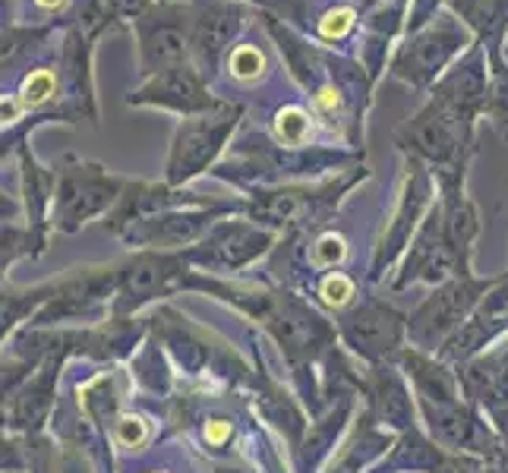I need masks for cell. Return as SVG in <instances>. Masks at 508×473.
Wrapping results in <instances>:
<instances>
[{
	"instance_id": "15",
	"label": "cell",
	"mask_w": 508,
	"mask_h": 473,
	"mask_svg": "<svg viewBox=\"0 0 508 473\" xmlns=\"http://www.w3.org/2000/svg\"><path fill=\"white\" fill-rule=\"evenodd\" d=\"M67 357H48L16 391L4 398V432L13 436H42L57 414V382Z\"/></svg>"
},
{
	"instance_id": "38",
	"label": "cell",
	"mask_w": 508,
	"mask_h": 473,
	"mask_svg": "<svg viewBox=\"0 0 508 473\" xmlns=\"http://www.w3.org/2000/svg\"><path fill=\"white\" fill-rule=\"evenodd\" d=\"M38 6H44V10H54V6H61L64 0H35Z\"/></svg>"
},
{
	"instance_id": "27",
	"label": "cell",
	"mask_w": 508,
	"mask_h": 473,
	"mask_svg": "<svg viewBox=\"0 0 508 473\" xmlns=\"http://www.w3.org/2000/svg\"><path fill=\"white\" fill-rule=\"evenodd\" d=\"M44 250H48V231L32 228V224L19 228L16 222H4V259H0L4 275L19 259H38Z\"/></svg>"
},
{
	"instance_id": "18",
	"label": "cell",
	"mask_w": 508,
	"mask_h": 473,
	"mask_svg": "<svg viewBox=\"0 0 508 473\" xmlns=\"http://www.w3.org/2000/svg\"><path fill=\"white\" fill-rule=\"evenodd\" d=\"M357 398L360 395H341L322 410L319 417H313L307 436H303L300 448L294 451L297 473H319L322 464H328L335 458V451L341 448V436H347L357 419Z\"/></svg>"
},
{
	"instance_id": "14",
	"label": "cell",
	"mask_w": 508,
	"mask_h": 473,
	"mask_svg": "<svg viewBox=\"0 0 508 473\" xmlns=\"http://www.w3.org/2000/svg\"><path fill=\"white\" fill-rule=\"evenodd\" d=\"M454 370L467 401L486 417L508 448V338Z\"/></svg>"
},
{
	"instance_id": "5",
	"label": "cell",
	"mask_w": 508,
	"mask_h": 473,
	"mask_svg": "<svg viewBox=\"0 0 508 473\" xmlns=\"http://www.w3.org/2000/svg\"><path fill=\"white\" fill-rule=\"evenodd\" d=\"M127 180L114 177L95 162H83L76 155H64L57 168L54 209H51V228L61 234H76L89 222L111 215L121 202Z\"/></svg>"
},
{
	"instance_id": "35",
	"label": "cell",
	"mask_w": 508,
	"mask_h": 473,
	"mask_svg": "<svg viewBox=\"0 0 508 473\" xmlns=\"http://www.w3.org/2000/svg\"><path fill=\"white\" fill-rule=\"evenodd\" d=\"M484 111H490L499 126H508V73H496V83H493V89L486 92Z\"/></svg>"
},
{
	"instance_id": "28",
	"label": "cell",
	"mask_w": 508,
	"mask_h": 473,
	"mask_svg": "<svg viewBox=\"0 0 508 473\" xmlns=\"http://www.w3.org/2000/svg\"><path fill=\"white\" fill-rule=\"evenodd\" d=\"M155 442V426H151L149 417L142 414H130V410H123L121 417H117L114 429H111V445H117V448L123 451H145L149 445Z\"/></svg>"
},
{
	"instance_id": "12",
	"label": "cell",
	"mask_w": 508,
	"mask_h": 473,
	"mask_svg": "<svg viewBox=\"0 0 508 473\" xmlns=\"http://www.w3.org/2000/svg\"><path fill=\"white\" fill-rule=\"evenodd\" d=\"M240 202L234 205H193V209H171L158 215L140 218L130 228H123L121 237L130 250H158V252H183L196 246L221 218L234 215Z\"/></svg>"
},
{
	"instance_id": "4",
	"label": "cell",
	"mask_w": 508,
	"mask_h": 473,
	"mask_svg": "<svg viewBox=\"0 0 508 473\" xmlns=\"http://www.w3.org/2000/svg\"><path fill=\"white\" fill-rule=\"evenodd\" d=\"M499 281L503 278L454 275L445 284L433 288V294L420 300L417 310L407 312V344L426 354H439Z\"/></svg>"
},
{
	"instance_id": "16",
	"label": "cell",
	"mask_w": 508,
	"mask_h": 473,
	"mask_svg": "<svg viewBox=\"0 0 508 473\" xmlns=\"http://www.w3.org/2000/svg\"><path fill=\"white\" fill-rule=\"evenodd\" d=\"M458 275V262H454V252L445 240V228H442L439 205L426 215V222L420 224L417 237L411 240L407 252L401 256L398 271L392 278V291H407L414 284H445L448 278Z\"/></svg>"
},
{
	"instance_id": "29",
	"label": "cell",
	"mask_w": 508,
	"mask_h": 473,
	"mask_svg": "<svg viewBox=\"0 0 508 473\" xmlns=\"http://www.w3.org/2000/svg\"><path fill=\"white\" fill-rule=\"evenodd\" d=\"M347 259V240L338 231H319L313 237V243L307 246V265L316 275L335 271Z\"/></svg>"
},
{
	"instance_id": "36",
	"label": "cell",
	"mask_w": 508,
	"mask_h": 473,
	"mask_svg": "<svg viewBox=\"0 0 508 473\" xmlns=\"http://www.w3.org/2000/svg\"><path fill=\"white\" fill-rule=\"evenodd\" d=\"M351 25H354V13L351 10H335V13H328V16L322 19V35H326V38H341V35H347V32H351Z\"/></svg>"
},
{
	"instance_id": "3",
	"label": "cell",
	"mask_w": 508,
	"mask_h": 473,
	"mask_svg": "<svg viewBox=\"0 0 508 473\" xmlns=\"http://www.w3.org/2000/svg\"><path fill=\"white\" fill-rule=\"evenodd\" d=\"M38 288H42V310L32 316L29 329H61L64 322H104L111 319V306H114L117 262L70 269L42 281Z\"/></svg>"
},
{
	"instance_id": "23",
	"label": "cell",
	"mask_w": 508,
	"mask_h": 473,
	"mask_svg": "<svg viewBox=\"0 0 508 473\" xmlns=\"http://www.w3.org/2000/svg\"><path fill=\"white\" fill-rule=\"evenodd\" d=\"M240 25H243L240 6L221 4V0L202 6L200 16L193 19V51H196V57H200L206 66H212L215 57L230 44V38L240 32Z\"/></svg>"
},
{
	"instance_id": "11",
	"label": "cell",
	"mask_w": 508,
	"mask_h": 473,
	"mask_svg": "<svg viewBox=\"0 0 508 473\" xmlns=\"http://www.w3.org/2000/svg\"><path fill=\"white\" fill-rule=\"evenodd\" d=\"M275 246V231L249 222V218H221L196 246L183 250L187 262L196 271L221 275V271H243L259 262Z\"/></svg>"
},
{
	"instance_id": "1",
	"label": "cell",
	"mask_w": 508,
	"mask_h": 473,
	"mask_svg": "<svg viewBox=\"0 0 508 473\" xmlns=\"http://www.w3.org/2000/svg\"><path fill=\"white\" fill-rule=\"evenodd\" d=\"M183 291L215 297L228 303L234 312L259 325L269 338L281 348L285 366L294 379L297 398L309 417L322 414V363L338 348V329L328 322L307 297L294 294L288 288H269V284L230 281V278L190 271Z\"/></svg>"
},
{
	"instance_id": "19",
	"label": "cell",
	"mask_w": 508,
	"mask_h": 473,
	"mask_svg": "<svg viewBox=\"0 0 508 473\" xmlns=\"http://www.w3.org/2000/svg\"><path fill=\"white\" fill-rule=\"evenodd\" d=\"M253 389H256V408H259L262 419L269 426L278 429V436L288 442L290 455L300 448L303 436H307V414H303L300 401L266 370V360H262L259 348L253 350Z\"/></svg>"
},
{
	"instance_id": "30",
	"label": "cell",
	"mask_w": 508,
	"mask_h": 473,
	"mask_svg": "<svg viewBox=\"0 0 508 473\" xmlns=\"http://www.w3.org/2000/svg\"><path fill=\"white\" fill-rule=\"evenodd\" d=\"M187 419H196V426H200V442L206 445V451H224L234 445V436H237V423L234 417L228 414H215V410H209V414L202 417H190L183 414Z\"/></svg>"
},
{
	"instance_id": "9",
	"label": "cell",
	"mask_w": 508,
	"mask_h": 473,
	"mask_svg": "<svg viewBox=\"0 0 508 473\" xmlns=\"http://www.w3.org/2000/svg\"><path fill=\"white\" fill-rule=\"evenodd\" d=\"M243 111L237 104L218 102L212 111L187 117L174 133V143L168 152V164H164V183L183 186L193 177L206 174L215 164V158L221 155L224 143L234 133L237 120Z\"/></svg>"
},
{
	"instance_id": "7",
	"label": "cell",
	"mask_w": 508,
	"mask_h": 473,
	"mask_svg": "<svg viewBox=\"0 0 508 473\" xmlns=\"http://www.w3.org/2000/svg\"><path fill=\"white\" fill-rule=\"evenodd\" d=\"M193 265L183 252H158V250H133L127 259L117 262V291L111 316L133 319L145 306L164 303L168 297L181 294Z\"/></svg>"
},
{
	"instance_id": "20",
	"label": "cell",
	"mask_w": 508,
	"mask_h": 473,
	"mask_svg": "<svg viewBox=\"0 0 508 473\" xmlns=\"http://www.w3.org/2000/svg\"><path fill=\"white\" fill-rule=\"evenodd\" d=\"M130 104H158V108L193 117V114H202V111H212L218 102L209 95L206 83H202L193 66L177 64L158 73L142 92L130 95Z\"/></svg>"
},
{
	"instance_id": "32",
	"label": "cell",
	"mask_w": 508,
	"mask_h": 473,
	"mask_svg": "<svg viewBox=\"0 0 508 473\" xmlns=\"http://www.w3.org/2000/svg\"><path fill=\"white\" fill-rule=\"evenodd\" d=\"M275 136H278V143L288 145V149H300L309 139V117L303 114L300 108H285L275 117Z\"/></svg>"
},
{
	"instance_id": "33",
	"label": "cell",
	"mask_w": 508,
	"mask_h": 473,
	"mask_svg": "<svg viewBox=\"0 0 508 473\" xmlns=\"http://www.w3.org/2000/svg\"><path fill=\"white\" fill-rule=\"evenodd\" d=\"M57 76L51 70H35L23 79V89H19V104L23 108H42L44 102L54 98Z\"/></svg>"
},
{
	"instance_id": "10",
	"label": "cell",
	"mask_w": 508,
	"mask_h": 473,
	"mask_svg": "<svg viewBox=\"0 0 508 473\" xmlns=\"http://www.w3.org/2000/svg\"><path fill=\"white\" fill-rule=\"evenodd\" d=\"M430 196H433V177L424 168L420 158H407V171L401 177L398 202L392 209V218L386 222L379 240H376L373 262H369L366 281H382L388 271L395 269V262H401V256L407 252L411 240L417 237L420 224L430 215Z\"/></svg>"
},
{
	"instance_id": "24",
	"label": "cell",
	"mask_w": 508,
	"mask_h": 473,
	"mask_svg": "<svg viewBox=\"0 0 508 473\" xmlns=\"http://www.w3.org/2000/svg\"><path fill=\"white\" fill-rule=\"evenodd\" d=\"M458 48V32L452 25H442V29H430L426 35H420L411 48L401 54L398 73L405 79H411L414 85H424L439 73V66L452 57V51Z\"/></svg>"
},
{
	"instance_id": "22",
	"label": "cell",
	"mask_w": 508,
	"mask_h": 473,
	"mask_svg": "<svg viewBox=\"0 0 508 473\" xmlns=\"http://www.w3.org/2000/svg\"><path fill=\"white\" fill-rule=\"evenodd\" d=\"M392 445H395V432L376 426V419L366 410H360L351 432H347V439L335 451L332 461H328L326 473H366L373 468L376 458L386 455Z\"/></svg>"
},
{
	"instance_id": "26",
	"label": "cell",
	"mask_w": 508,
	"mask_h": 473,
	"mask_svg": "<svg viewBox=\"0 0 508 473\" xmlns=\"http://www.w3.org/2000/svg\"><path fill=\"white\" fill-rule=\"evenodd\" d=\"M313 300L322 306V310L341 316L345 310H351L354 303L360 300V288L357 278H351L347 271H326L313 281Z\"/></svg>"
},
{
	"instance_id": "25",
	"label": "cell",
	"mask_w": 508,
	"mask_h": 473,
	"mask_svg": "<svg viewBox=\"0 0 508 473\" xmlns=\"http://www.w3.org/2000/svg\"><path fill=\"white\" fill-rule=\"evenodd\" d=\"M130 372H133V379L140 382V389L149 391V395H168L171 391V370H168V363H164V354H161V348H158L155 335H151L149 341L142 344L140 354L133 357Z\"/></svg>"
},
{
	"instance_id": "39",
	"label": "cell",
	"mask_w": 508,
	"mask_h": 473,
	"mask_svg": "<svg viewBox=\"0 0 508 473\" xmlns=\"http://www.w3.org/2000/svg\"><path fill=\"white\" fill-rule=\"evenodd\" d=\"M149 473H161V470H149Z\"/></svg>"
},
{
	"instance_id": "17",
	"label": "cell",
	"mask_w": 508,
	"mask_h": 473,
	"mask_svg": "<svg viewBox=\"0 0 508 473\" xmlns=\"http://www.w3.org/2000/svg\"><path fill=\"white\" fill-rule=\"evenodd\" d=\"M439 180V215L442 228H445V240L454 252L458 262V275H474L471 259H474V243L480 234V215L477 205L467 199L464 192V168L458 171H442L435 174Z\"/></svg>"
},
{
	"instance_id": "6",
	"label": "cell",
	"mask_w": 508,
	"mask_h": 473,
	"mask_svg": "<svg viewBox=\"0 0 508 473\" xmlns=\"http://www.w3.org/2000/svg\"><path fill=\"white\" fill-rule=\"evenodd\" d=\"M338 341L363 366L398 363L407 350V312L379 297H360L335 319Z\"/></svg>"
},
{
	"instance_id": "8",
	"label": "cell",
	"mask_w": 508,
	"mask_h": 473,
	"mask_svg": "<svg viewBox=\"0 0 508 473\" xmlns=\"http://www.w3.org/2000/svg\"><path fill=\"white\" fill-rule=\"evenodd\" d=\"M366 177L363 168H351L347 177H338L332 183L319 186H281V190H259L240 202L237 209L249 218V222L262 224V228H285V224H319L332 215L338 199L351 190L357 180Z\"/></svg>"
},
{
	"instance_id": "34",
	"label": "cell",
	"mask_w": 508,
	"mask_h": 473,
	"mask_svg": "<svg viewBox=\"0 0 508 473\" xmlns=\"http://www.w3.org/2000/svg\"><path fill=\"white\" fill-rule=\"evenodd\" d=\"M228 66H230V76L249 83V79L262 76V70H266V57H262V51L253 48V44H240V48L230 51Z\"/></svg>"
},
{
	"instance_id": "2",
	"label": "cell",
	"mask_w": 508,
	"mask_h": 473,
	"mask_svg": "<svg viewBox=\"0 0 508 473\" xmlns=\"http://www.w3.org/2000/svg\"><path fill=\"white\" fill-rule=\"evenodd\" d=\"M149 329L190 379L209 376L234 385L253 382V366L243 363L228 341L196 325L174 306H158V312L149 319Z\"/></svg>"
},
{
	"instance_id": "21",
	"label": "cell",
	"mask_w": 508,
	"mask_h": 473,
	"mask_svg": "<svg viewBox=\"0 0 508 473\" xmlns=\"http://www.w3.org/2000/svg\"><path fill=\"white\" fill-rule=\"evenodd\" d=\"M193 44V35L187 32L183 13L174 6H158L149 16L140 19V64L142 73L168 70L177 66Z\"/></svg>"
},
{
	"instance_id": "31",
	"label": "cell",
	"mask_w": 508,
	"mask_h": 473,
	"mask_svg": "<svg viewBox=\"0 0 508 473\" xmlns=\"http://www.w3.org/2000/svg\"><path fill=\"white\" fill-rule=\"evenodd\" d=\"M458 6L467 16V23L477 25L484 35L503 29L508 16V0H458Z\"/></svg>"
},
{
	"instance_id": "13",
	"label": "cell",
	"mask_w": 508,
	"mask_h": 473,
	"mask_svg": "<svg viewBox=\"0 0 508 473\" xmlns=\"http://www.w3.org/2000/svg\"><path fill=\"white\" fill-rule=\"evenodd\" d=\"M360 398L363 410L376 419V426L388 432H407L420 426V410L414 389L398 363L363 366L360 370Z\"/></svg>"
},
{
	"instance_id": "37",
	"label": "cell",
	"mask_w": 508,
	"mask_h": 473,
	"mask_svg": "<svg viewBox=\"0 0 508 473\" xmlns=\"http://www.w3.org/2000/svg\"><path fill=\"white\" fill-rule=\"evenodd\" d=\"M111 10L121 13V16H140L145 10V0H108Z\"/></svg>"
}]
</instances>
